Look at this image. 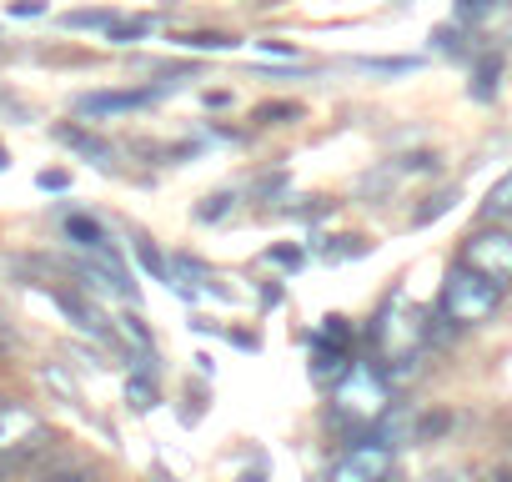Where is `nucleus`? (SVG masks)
Instances as JSON below:
<instances>
[{"label":"nucleus","mask_w":512,"mask_h":482,"mask_svg":"<svg viewBox=\"0 0 512 482\" xmlns=\"http://www.w3.org/2000/svg\"><path fill=\"white\" fill-rule=\"evenodd\" d=\"M56 136H61L66 146H76L81 156H91L96 166H106V161H111V146H106V141H96V136H86L81 126H56Z\"/></svg>","instance_id":"423d86ee"},{"label":"nucleus","mask_w":512,"mask_h":482,"mask_svg":"<svg viewBox=\"0 0 512 482\" xmlns=\"http://www.w3.org/2000/svg\"><path fill=\"white\" fill-rule=\"evenodd\" d=\"M497 307H502V287H492L487 277H477L467 262H457V267L447 272L442 297H437L442 322H452V327H477V322L497 317Z\"/></svg>","instance_id":"f257e3e1"},{"label":"nucleus","mask_w":512,"mask_h":482,"mask_svg":"<svg viewBox=\"0 0 512 482\" xmlns=\"http://www.w3.org/2000/svg\"><path fill=\"white\" fill-rule=\"evenodd\" d=\"M462 262L487 277L492 287H512V226H482L467 236V247H462Z\"/></svg>","instance_id":"f03ea898"},{"label":"nucleus","mask_w":512,"mask_h":482,"mask_svg":"<svg viewBox=\"0 0 512 482\" xmlns=\"http://www.w3.org/2000/svg\"><path fill=\"white\" fill-rule=\"evenodd\" d=\"M116 327L136 342V352H141V357H151V332L141 327V317H131V312H126V317H116Z\"/></svg>","instance_id":"f8f14e48"},{"label":"nucleus","mask_w":512,"mask_h":482,"mask_svg":"<svg viewBox=\"0 0 512 482\" xmlns=\"http://www.w3.org/2000/svg\"><path fill=\"white\" fill-rule=\"evenodd\" d=\"M46 6H41V0H16V6H11V16H41Z\"/></svg>","instance_id":"dca6fc26"},{"label":"nucleus","mask_w":512,"mask_h":482,"mask_svg":"<svg viewBox=\"0 0 512 482\" xmlns=\"http://www.w3.org/2000/svg\"><path fill=\"white\" fill-rule=\"evenodd\" d=\"M387 477H392V442L362 437V442H352V447L327 467L322 482H387Z\"/></svg>","instance_id":"7ed1b4c3"},{"label":"nucleus","mask_w":512,"mask_h":482,"mask_svg":"<svg viewBox=\"0 0 512 482\" xmlns=\"http://www.w3.org/2000/svg\"><path fill=\"white\" fill-rule=\"evenodd\" d=\"M131 402H136V407H151V402H156V387H151L146 377H136V382H131Z\"/></svg>","instance_id":"2eb2a0df"},{"label":"nucleus","mask_w":512,"mask_h":482,"mask_svg":"<svg viewBox=\"0 0 512 482\" xmlns=\"http://www.w3.org/2000/svg\"><path fill=\"white\" fill-rule=\"evenodd\" d=\"M41 186H46V191H66V186H71V176H61V171H46V176H41Z\"/></svg>","instance_id":"f3484780"},{"label":"nucleus","mask_w":512,"mask_h":482,"mask_svg":"<svg viewBox=\"0 0 512 482\" xmlns=\"http://www.w3.org/2000/svg\"><path fill=\"white\" fill-rule=\"evenodd\" d=\"M136 257H141V267H146V272H151L156 282H166V287H176V292H181V282L171 277V267H166V257H161V252L151 247V241H136Z\"/></svg>","instance_id":"6e6552de"},{"label":"nucleus","mask_w":512,"mask_h":482,"mask_svg":"<svg viewBox=\"0 0 512 482\" xmlns=\"http://www.w3.org/2000/svg\"><path fill=\"white\" fill-rule=\"evenodd\" d=\"M66 236L76 241V247H86V252H101L106 247V231L91 216H66Z\"/></svg>","instance_id":"0eeeda50"},{"label":"nucleus","mask_w":512,"mask_h":482,"mask_svg":"<svg viewBox=\"0 0 512 482\" xmlns=\"http://www.w3.org/2000/svg\"><path fill=\"white\" fill-rule=\"evenodd\" d=\"M41 482H96V467L91 462H61V467H46Z\"/></svg>","instance_id":"1a4fd4ad"},{"label":"nucleus","mask_w":512,"mask_h":482,"mask_svg":"<svg viewBox=\"0 0 512 482\" xmlns=\"http://www.w3.org/2000/svg\"><path fill=\"white\" fill-rule=\"evenodd\" d=\"M141 106H151V91H96V96L76 101L81 116H126V111H141Z\"/></svg>","instance_id":"39448f33"},{"label":"nucleus","mask_w":512,"mask_h":482,"mask_svg":"<svg viewBox=\"0 0 512 482\" xmlns=\"http://www.w3.org/2000/svg\"><path fill=\"white\" fill-rule=\"evenodd\" d=\"M6 402H11V397H0V407H6Z\"/></svg>","instance_id":"6ab92c4d"},{"label":"nucleus","mask_w":512,"mask_h":482,"mask_svg":"<svg viewBox=\"0 0 512 482\" xmlns=\"http://www.w3.org/2000/svg\"><path fill=\"white\" fill-rule=\"evenodd\" d=\"M186 46H196V51H226V46H236L231 36H186Z\"/></svg>","instance_id":"4468645a"},{"label":"nucleus","mask_w":512,"mask_h":482,"mask_svg":"<svg viewBox=\"0 0 512 482\" xmlns=\"http://www.w3.org/2000/svg\"><path fill=\"white\" fill-rule=\"evenodd\" d=\"M106 36L111 41H136V36H151V21H116Z\"/></svg>","instance_id":"ddd939ff"},{"label":"nucleus","mask_w":512,"mask_h":482,"mask_svg":"<svg viewBox=\"0 0 512 482\" xmlns=\"http://www.w3.org/2000/svg\"><path fill=\"white\" fill-rule=\"evenodd\" d=\"M0 166H6V151H0Z\"/></svg>","instance_id":"a211bd4d"},{"label":"nucleus","mask_w":512,"mask_h":482,"mask_svg":"<svg viewBox=\"0 0 512 482\" xmlns=\"http://www.w3.org/2000/svg\"><path fill=\"white\" fill-rule=\"evenodd\" d=\"M482 211L497 221V216H512V176H502L497 186H492V196L482 201Z\"/></svg>","instance_id":"9d476101"},{"label":"nucleus","mask_w":512,"mask_h":482,"mask_svg":"<svg viewBox=\"0 0 512 482\" xmlns=\"http://www.w3.org/2000/svg\"><path fill=\"white\" fill-rule=\"evenodd\" d=\"M66 26H71V31H111L116 16H111V11H76V16H66Z\"/></svg>","instance_id":"9b49d317"},{"label":"nucleus","mask_w":512,"mask_h":482,"mask_svg":"<svg viewBox=\"0 0 512 482\" xmlns=\"http://www.w3.org/2000/svg\"><path fill=\"white\" fill-rule=\"evenodd\" d=\"M36 442H56V437H51V427L26 402H6V407H0V452L36 447Z\"/></svg>","instance_id":"20e7f679"}]
</instances>
